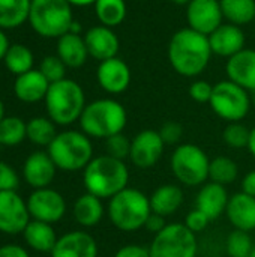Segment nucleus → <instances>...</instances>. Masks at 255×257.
Wrapping results in <instances>:
<instances>
[{"label":"nucleus","instance_id":"f257e3e1","mask_svg":"<svg viewBox=\"0 0 255 257\" xmlns=\"http://www.w3.org/2000/svg\"><path fill=\"white\" fill-rule=\"evenodd\" d=\"M212 54L209 38L189 27L177 30L168 44L170 65L183 77H197L204 72Z\"/></svg>","mask_w":255,"mask_h":257},{"label":"nucleus","instance_id":"f03ea898","mask_svg":"<svg viewBox=\"0 0 255 257\" xmlns=\"http://www.w3.org/2000/svg\"><path fill=\"white\" fill-rule=\"evenodd\" d=\"M129 184V169L125 161L110 155L93 157L83 170V185L87 193L105 200L114 197Z\"/></svg>","mask_w":255,"mask_h":257},{"label":"nucleus","instance_id":"7ed1b4c3","mask_svg":"<svg viewBox=\"0 0 255 257\" xmlns=\"http://www.w3.org/2000/svg\"><path fill=\"white\" fill-rule=\"evenodd\" d=\"M78 122L81 131L90 139L107 140L111 136L123 133L128 122V113L119 101L101 98L86 105Z\"/></svg>","mask_w":255,"mask_h":257},{"label":"nucleus","instance_id":"20e7f679","mask_svg":"<svg viewBox=\"0 0 255 257\" xmlns=\"http://www.w3.org/2000/svg\"><path fill=\"white\" fill-rule=\"evenodd\" d=\"M149 196L137 188L126 187L108 200L107 215L110 223L122 232H137L150 217Z\"/></svg>","mask_w":255,"mask_h":257},{"label":"nucleus","instance_id":"39448f33","mask_svg":"<svg viewBox=\"0 0 255 257\" xmlns=\"http://www.w3.org/2000/svg\"><path fill=\"white\" fill-rule=\"evenodd\" d=\"M44 101L48 117L56 125L62 126H68L80 120L87 105L83 87L71 78L51 83Z\"/></svg>","mask_w":255,"mask_h":257},{"label":"nucleus","instance_id":"423d86ee","mask_svg":"<svg viewBox=\"0 0 255 257\" xmlns=\"http://www.w3.org/2000/svg\"><path fill=\"white\" fill-rule=\"evenodd\" d=\"M56 167L65 172L84 170L93 160V145L83 131L66 130L56 136L47 151Z\"/></svg>","mask_w":255,"mask_h":257},{"label":"nucleus","instance_id":"0eeeda50","mask_svg":"<svg viewBox=\"0 0 255 257\" xmlns=\"http://www.w3.org/2000/svg\"><path fill=\"white\" fill-rule=\"evenodd\" d=\"M72 21V5L68 0H32L29 23L39 36L59 39L69 32Z\"/></svg>","mask_w":255,"mask_h":257},{"label":"nucleus","instance_id":"6e6552de","mask_svg":"<svg viewBox=\"0 0 255 257\" xmlns=\"http://www.w3.org/2000/svg\"><path fill=\"white\" fill-rule=\"evenodd\" d=\"M210 158L197 145H179L170 160V167L179 184L185 187H201L209 179Z\"/></svg>","mask_w":255,"mask_h":257},{"label":"nucleus","instance_id":"1a4fd4ad","mask_svg":"<svg viewBox=\"0 0 255 257\" xmlns=\"http://www.w3.org/2000/svg\"><path fill=\"white\" fill-rule=\"evenodd\" d=\"M209 104L216 116L230 123L242 122V119L248 116L252 99L246 89L230 80H222L213 86V93Z\"/></svg>","mask_w":255,"mask_h":257},{"label":"nucleus","instance_id":"9d476101","mask_svg":"<svg viewBox=\"0 0 255 257\" xmlns=\"http://www.w3.org/2000/svg\"><path fill=\"white\" fill-rule=\"evenodd\" d=\"M150 257H197L198 242L182 223H170L156 233L149 245Z\"/></svg>","mask_w":255,"mask_h":257},{"label":"nucleus","instance_id":"9b49d317","mask_svg":"<svg viewBox=\"0 0 255 257\" xmlns=\"http://www.w3.org/2000/svg\"><path fill=\"white\" fill-rule=\"evenodd\" d=\"M27 208L32 220L44 221L48 224L59 223L66 214V200L65 197L53 188L33 190L29 196Z\"/></svg>","mask_w":255,"mask_h":257},{"label":"nucleus","instance_id":"f8f14e48","mask_svg":"<svg viewBox=\"0 0 255 257\" xmlns=\"http://www.w3.org/2000/svg\"><path fill=\"white\" fill-rule=\"evenodd\" d=\"M32 220L27 202L17 191L0 193V232L6 235L23 233Z\"/></svg>","mask_w":255,"mask_h":257},{"label":"nucleus","instance_id":"ddd939ff","mask_svg":"<svg viewBox=\"0 0 255 257\" xmlns=\"http://www.w3.org/2000/svg\"><path fill=\"white\" fill-rule=\"evenodd\" d=\"M165 143L159 136V131L143 130L131 140V163L138 169L153 167L162 157Z\"/></svg>","mask_w":255,"mask_h":257},{"label":"nucleus","instance_id":"4468645a","mask_svg":"<svg viewBox=\"0 0 255 257\" xmlns=\"http://www.w3.org/2000/svg\"><path fill=\"white\" fill-rule=\"evenodd\" d=\"M224 15L219 0H191L186 5L188 27L209 36L222 24Z\"/></svg>","mask_w":255,"mask_h":257},{"label":"nucleus","instance_id":"2eb2a0df","mask_svg":"<svg viewBox=\"0 0 255 257\" xmlns=\"http://www.w3.org/2000/svg\"><path fill=\"white\" fill-rule=\"evenodd\" d=\"M57 167L48 152H33L23 164V178L33 190L48 188L56 178Z\"/></svg>","mask_w":255,"mask_h":257},{"label":"nucleus","instance_id":"dca6fc26","mask_svg":"<svg viewBox=\"0 0 255 257\" xmlns=\"http://www.w3.org/2000/svg\"><path fill=\"white\" fill-rule=\"evenodd\" d=\"M96 78L99 86L110 95L123 93L131 84V69L120 57H113L99 62Z\"/></svg>","mask_w":255,"mask_h":257},{"label":"nucleus","instance_id":"f3484780","mask_svg":"<svg viewBox=\"0 0 255 257\" xmlns=\"http://www.w3.org/2000/svg\"><path fill=\"white\" fill-rule=\"evenodd\" d=\"M96 239L84 230H72L62 235L53 251L51 257H98Z\"/></svg>","mask_w":255,"mask_h":257},{"label":"nucleus","instance_id":"a211bd4d","mask_svg":"<svg viewBox=\"0 0 255 257\" xmlns=\"http://www.w3.org/2000/svg\"><path fill=\"white\" fill-rule=\"evenodd\" d=\"M84 41L90 57L99 62L117 57L120 41L111 27L102 24L90 27L84 35Z\"/></svg>","mask_w":255,"mask_h":257},{"label":"nucleus","instance_id":"6ab92c4d","mask_svg":"<svg viewBox=\"0 0 255 257\" xmlns=\"http://www.w3.org/2000/svg\"><path fill=\"white\" fill-rule=\"evenodd\" d=\"M209 44L213 54L230 59L245 48V33L240 26L222 23L209 36Z\"/></svg>","mask_w":255,"mask_h":257},{"label":"nucleus","instance_id":"aec40b11","mask_svg":"<svg viewBox=\"0 0 255 257\" xmlns=\"http://www.w3.org/2000/svg\"><path fill=\"white\" fill-rule=\"evenodd\" d=\"M228 202L230 196L227 188L221 184L209 181L200 187L195 199V208L206 214L210 221H213L225 214Z\"/></svg>","mask_w":255,"mask_h":257},{"label":"nucleus","instance_id":"412c9836","mask_svg":"<svg viewBox=\"0 0 255 257\" xmlns=\"http://www.w3.org/2000/svg\"><path fill=\"white\" fill-rule=\"evenodd\" d=\"M225 72L230 81L246 90H255V50L243 48L227 60Z\"/></svg>","mask_w":255,"mask_h":257},{"label":"nucleus","instance_id":"4be33fe9","mask_svg":"<svg viewBox=\"0 0 255 257\" xmlns=\"http://www.w3.org/2000/svg\"><path fill=\"white\" fill-rule=\"evenodd\" d=\"M50 84L51 83L39 69H32L29 72L17 75L14 81V93L21 102L35 104L45 99Z\"/></svg>","mask_w":255,"mask_h":257},{"label":"nucleus","instance_id":"5701e85b","mask_svg":"<svg viewBox=\"0 0 255 257\" xmlns=\"http://www.w3.org/2000/svg\"><path fill=\"white\" fill-rule=\"evenodd\" d=\"M225 215L234 229L243 232L255 230V197L242 191L230 196Z\"/></svg>","mask_w":255,"mask_h":257},{"label":"nucleus","instance_id":"b1692460","mask_svg":"<svg viewBox=\"0 0 255 257\" xmlns=\"http://www.w3.org/2000/svg\"><path fill=\"white\" fill-rule=\"evenodd\" d=\"M183 199V190L174 184H164L149 196L152 212L161 217L174 215L180 209Z\"/></svg>","mask_w":255,"mask_h":257},{"label":"nucleus","instance_id":"393cba45","mask_svg":"<svg viewBox=\"0 0 255 257\" xmlns=\"http://www.w3.org/2000/svg\"><path fill=\"white\" fill-rule=\"evenodd\" d=\"M104 214H105V206L102 203V199L87 191L75 200L72 208L74 220L84 229L98 226L104 218Z\"/></svg>","mask_w":255,"mask_h":257},{"label":"nucleus","instance_id":"a878e982","mask_svg":"<svg viewBox=\"0 0 255 257\" xmlns=\"http://www.w3.org/2000/svg\"><path fill=\"white\" fill-rule=\"evenodd\" d=\"M23 239L27 247L38 253H51L59 236L56 235L53 224L30 220L26 229L23 230Z\"/></svg>","mask_w":255,"mask_h":257},{"label":"nucleus","instance_id":"bb28decb","mask_svg":"<svg viewBox=\"0 0 255 257\" xmlns=\"http://www.w3.org/2000/svg\"><path fill=\"white\" fill-rule=\"evenodd\" d=\"M57 56L68 68L83 66L89 57L84 36L71 32L62 35L57 39Z\"/></svg>","mask_w":255,"mask_h":257},{"label":"nucleus","instance_id":"cd10ccee","mask_svg":"<svg viewBox=\"0 0 255 257\" xmlns=\"http://www.w3.org/2000/svg\"><path fill=\"white\" fill-rule=\"evenodd\" d=\"M32 0H0V29L9 30L29 21Z\"/></svg>","mask_w":255,"mask_h":257},{"label":"nucleus","instance_id":"c85d7f7f","mask_svg":"<svg viewBox=\"0 0 255 257\" xmlns=\"http://www.w3.org/2000/svg\"><path fill=\"white\" fill-rule=\"evenodd\" d=\"M224 18L236 26H246L255 20V0H219Z\"/></svg>","mask_w":255,"mask_h":257},{"label":"nucleus","instance_id":"c756f323","mask_svg":"<svg viewBox=\"0 0 255 257\" xmlns=\"http://www.w3.org/2000/svg\"><path fill=\"white\" fill-rule=\"evenodd\" d=\"M95 14L102 26L116 27L122 24L126 18V3L125 0H96Z\"/></svg>","mask_w":255,"mask_h":257},{"label":"nucleus","instance_id":"7c9ffc66","mask_svg":"<svg viewBox=\"0 0 255 257\" xmlns=\"http://www.w3.org/2000/svg\"><path fill=\"white\" fill-rule=\"evenodd\" d=\"M56 123L50 117H33L27 122V140L36 146H50L57 136Z\"/></svg>","mask_w":255,"mask_h":257},{"label":"nucleus","instance_id":"2f4dec72","mask_svg":"<svg viewBox=\"0 0 255 257\" xmlns=\"http://www.w3.org/2000/svg\"><path fill=\"white\" fill-rule=\"evenodd\" d=\"M5 66L8 71H11L14 75H21L24 72H29L33 69L35 56L32 50L23 44H12L3 59Z\"/></svg>","mask_w":255,"mask_h":257},{"label":"nucleus","instance_id":"473e14b6","mask_svg":"<svg viewBox=\"0 0 255 257\" xmlns=\"http://www.w3.org/2000/svg\"><path fill=\"white\" fill-rule=\"evenodd\" d=\"M239 176V166L234 160L225 155H219L210 160L209 164V179L221 185L233 184Z\"/></svg>","mask_w":255,"mask_h":257},{"label":"nucleus","instance_id":"72a5a7b5","mask_svg":"<svg viewBox=\"0 0 255 257\" xmlns=\"http://www.w3.org/2000/svg\"><path fill=\"white\" fill-rule=\"evenodd\" d=\"M27 139V122L17 116H5L0 122V146H17Z\"/></svg>","mask_w":255,"mask_h":257},{"label":"nucleus","instance_id":"f704fd0d","mask_svg":"<svg viewBox=\"0 0 255 257\" xmlns=\"http://www.w3.org/2000/svg\"><path fill=\"white\" fill-rule=\"evenodd\" d=\"M254 248L249 232L234 229L225 239V251L228 257H249Z\"/></svg>","mask_w":255,"mask_h":257},{"label":"nucleus","instance_id":"c9c22d12","mask_svg":"<svg viewBox=\"0 0 255 257\" xmlns=\"http://www.w3.org/2000/svg\"><path fill=\"white\" fill-rule=\"evenodd\" d=\"M251 130H248L242 122H230L222 133L224 143L231 149H243L248 148Z\"/></svg>","mask_w":255,"mask_h":257},{"label":"nucleus","instance_id":"e433bc0d","mask_svg":"<svg viewBox=\"0 0 255 257\" xmlns=\"http://www.w3.org/2000/svg\"><path fill=\"white\" fill-rule=\"evenodd\" d=\"M66 65L62 62V59L56 54V56H47L42 59L41 65H39V71L44 74V77L50 81V83H56L60 81L63 78H66Z\"/></svg>","mask_w":255,"mask_h":257},{"label":"nucleus","instance_id":"4c0bfd02","mask_svg":"<svg viewBox=\"0 0 255 257\" xmlns=\"http://www.w3.org/2000/svg\"><path fill=\"white\" fill-rule=\"evenodd\" d=\"M105 149L107 155L125 161L131 154V139H128L123 133L111 136L105 140Z\"/></svg>","mask_w":255,"mask_h":257},{"label":"nucleus","instance_id":"58836bf2","mask_svg":"<svg viewBox=\"0 0 255 257\" xmlns=\"http://www.w3.org/2000/svg\"><path fill=\"white\" fill-rule=\"evenodd\" d=\"M20 187V178L17 170L0 161V193L3 191H17Z\"/></svg>","mask_w":255,"mask_h":257},{"label":"nucleus","instance_id":"ea45409f","mask_svg":"<svg viewBox=\"0 0 255 257\" xmlns=\"http://www.w3.org/2000/svg\"><path fill=\"white\" fill-rule=\"evenodd\" d=\"M213 93V86L209 81L204 80H197L189 86V96L198 104H209L210 98Z\"/></svg>","mask_w":255,"mask_h":257},{"label":"nucleus","instance_id":"a19ab883","mask_svg":"<svg viewBox=\"0 0 255 257\" xmlns=\"http://www.w3.org/2000/svg\"><path fill=\"white\" fill-rule=\"evenodd\" d=\"M159 136H161V139L164 140L165 146H167V145H177V143L182 140L183 126H182L179 122L168 120V122H165V123L161 126Z\"/></svg>","mask_w":255,"mask_h":257},{"label":"nucleus","instance_id":"79ce46f5","mask_svg":"<svg viewBox=\"0 0 255 257\" xmlns=\"http://www.w3.org/2000/svg\"><path fill=\"white\" fill-rule=\"evenodd\" d=\"M209 223H210L209 217L195 208V209H192V211L186 215V218H185V223H183V224H185V226H186L192 233H195V235H197V233L203 232V230L209 226Z\"/></svg>","mask_w":255,"mask_h":257},{"label":"nucleus","instance_id":"37998d69","mask_svg":"<svg viewBox=\"0 0 255 257\" xmlns=\"http://www.w3.org/2000/svg\"><path fill=\"white\" fill-rule=\"evenodd\" d=\"M114 257H150V251L141 244H126L116 251Z\"/></svg>","mask_w":255,"mask_h":257},{"label":"nucleus","instance_id":"c03bdc74","mask_svg":"<svg viewBox=\"0 0 255 257\" xmlns=\"http://www.w3.org/2000/svg\"><path fill=\"white\" fill-rule=\"evenodd\" d=\"M165 226H167V223H165V217H161V215H158V214H150V217L147 218V221H146V224H144V229L147 230V232H150V233H153V236L156 235V233H159L161 230H164L165 229Z\"/></svg>","mask_w":255,"mask_h":257},{"label":"nucleus","instance_id":"a18cd8bd","mask_svg":"<svg viewBox=\"0 0 255 257\" xmlns=\"http://www.w3.org/2000/svg\"><path fill=\"white\" fill-rule=\"evenodd\" d=\"M0 257H30L29 251L17 244H6L0 247Z\"/></svg>","mask_w":255,"mask_h":257},{"label":"nucleus","instance_id":"49530a36","mask_svg":"<svg viewBox=\"0 0 255 257\" xmlns=\"http://www.w3.org/2000/svg\"><path fill=\"white\" fill-rule=\"evenodd\" d=\"M242 193L251 196V197H255V170H251L248 172L243 179H242Z\"/></svg>","mask_w":255,"mask_h":257},{"label":"nucleus","instance_id":"de8ad7c7","mask_svg":"<svg viewBox=\"0 0 255 257\" xmlns=\"http://www.w3.org/2000/svg\"><path fill=\"white\" fill-rule=\"evenodd\" d=\"M9 47H11L9 39H8V36H6L5 30H3V29H0V60H3V59H5V56H6V53H8Z\"/></svg>","mask_w":255,"mask_h":257},{"label":"nucleus","instance_id":"09e8293b","mask_svg":"<svg viewBox=\"0 0 255 257\" xmlns=\"http://www.w3.org/2000/svg\"><path fill=\"white\" fill-rule=\"evenodd\" d=\"M249 154L255 158V126L251 130V134H249V142H248V148Z\"/></svg>","mask_w":255,"mask_h":257},{"label":"nucleus","instance_id":"8fccbe9b","mask_svg":"<svg viewBox=\"0 0 255 257\" xmlns=\"http://www.w3.org/2000/svg\"><path fill=\"white\" fill-rule=\"evenodd\" d=\"M72 6H89V5H95L96 0H68Z\"/></svg>","mask_w":255,"mask_h":257},{"label":"nucleus","instance_id":"3c124183","mask_svg":"<svg viewBox=\"0 0 255 257\" xmlns=\"http://www.w3.org/2000/svg\"><path fill=\"white\" fill-rule=\"evenodd\" d=\"M81 30H83V27H81V24L78 23V21H72V24H71V27H69V32L71 33H75V35H81Z\"/></svg>","mask_w":255,"mask_h":257},{"label":"nucleus","instance_id":"603ef678","mask_svg":"<svg viewBox=\"0 0 255 257\" xmlns=\"http://www.w3.org/2000/svg\"><path fill=\"white\" fill-rule=\"evenodd\" d=\"M5 119V104H3V101H2V98H0V122Z\"/></svg>","mask_w":255,"mask_h":257},{"label":"nucleus","instance_id":"864d4df0","mask_svg":"<svg viewBox=\"0 0 255 257\" xmlns=\"http://www.w3.org/2000/svg\"><path fill=\"white\" fill-rule=\"evenodd\" d=\"M171 3H174V5H188L191 0H170Z\"/></svg>","mask_w":255,"mask_h":257},{"label":"nucleus","instance_id":"5fc2aeb1","mask_svg":"<svg viewBox=\"0 0 255 257\" xmlns=\"http://www.w3.org/2000/svg\"><path fill=\"white\" fill-rule=\"evenodd\" d=\"M251 99H252V104H254V108H255V90L252 92V98H251Z\"/></svg>","mask_w":255,"mask_h":257},{"label":"nucleus","instance_id":"6e6d98bb","mask_svg":"<svg viewBox=\"0 0 255 257\" xmlns=\"http://www.w3.org/2000/svg\"><path fill=\"white\" fill-rule=\"evenodd\" d=\"M249 257H255V245L254 248H252V251H251V254H249Z\"/></svg>","mask_w":255,"mask_h":257}]
</instances>
